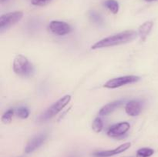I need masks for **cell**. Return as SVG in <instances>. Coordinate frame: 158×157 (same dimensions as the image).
<instances>
[{"label": "cell", "mask_w": 158, "mask_h": 157, "mask_svg": "<svg viewBox=\"0 0 158 157\" xmlns=\"http://www.w3.org/2000/svg\"><path fill=\"white\" fill-rule=\"evenodd\" d=\"M138 35L137 32L134 30H127L120 32L116 35L106 37L94 44L91 47L92 49H103V48L111 47V46H119V45L125 44L133 41Z\"/></svg>", "instance_id": "6da1fadb"}, {"label": "cell", "mask_w": 158, "mask_h": 157, "mask_svg": "<svg viewBox=\"0 0 158 157\" xmlns=\"http://www.w3.org/2000/svg\"><path fill=\"white\" fill-rule=\"evenodd\" d=\"M13 71L20 76L29 77L33 74L34 69L32 63L26 56L17 55L13 61Z\"/></svg>", "instance_id": "7a4b0ae2"}, {"label": "cell", "mask_w": 158, "mask_h": 157, "mask_svg": "<svg viewBox=\"0 0 158 157\" xmlns=\"http://www.w3.org/2000/svg\"><path fill=\"white\" fill-rule=\"evenodd\" d=\"M71 100V95H66L65 96L62 97L61 99L56 102L53 105L50 106L46 112L43 114H42L40 117H39V120L40 122H45L46 120L50 119L51 118L56 115L60 112H61L70 102Z\"/></svg>", "instance_id": "3957f363"}, {"label": "cell", "mask_w": 158, "mask_h": 157, "mask_svg": "<svg viewBox=\"0 0 158 157\" xmlns=\"http://www.w3.org/2000/svg\"><path fill=\"white\" fill-rule=\"evenodd\" d=\"M23 17V12L21 11L9 12V13L3 14L0 17V31L9 29L15 23L19 22Z\"/></svg>", "instance_id": "277c9868"}, {"label": "cell", "mask_w": 158, "mask_h": 157, "mask_svg": "<svg viewBox=\"0 0 158 157\" xmlns=\"http://www.w3.org/2000/svg\"><path fill=\"white\" fill-rule=\"evenodd\" d=\"M140 79V77L137 75H125V76L110 79L103 85V87L106 89H116V88L120 87L125 85L137 83Z\"/></svg>", "instance_id": "5b68a950"}, {"label": "cell", "mask_w": 158, "mask_h": 157, "mask_svg": "<svg viewBox=\"0 0 158 157\" xmlns=\"http://www.w3.org/2000/svg\"><path fill=\"white\" fill-rule=\"evenodd\" d=\"M49 29L52 33L57 35H65L72 32L71 26L62 21H52L49 23Z\"/></svg>", "instance_id": "8992f818"}, {"label": "cell", "mask_w": 158, "mask_h": 157, "mask_svg": "<svg viewBox=\"0 0 158 157\" xmlns=\"http://www.w3.org/2000/svg\"><path fill=\"white\" fill-rule=\"evenodd\" d=\"M131 128V125L127 122H122L110 126L107 131V135L112 138H117L124 135Z\"/></svg>", "instance_id": "52a82bcc"}, {"label": "cell", "mask_w": 158, "mask_h": 157, "mask_svg": "<svg viewBox=\"0 0 158 157\" xmlns=\"http://www.w3.org/2000/svg\"><path fill=\"white\" fill-rule=\"evenodd\" d=\"M46 138H47L46 134H40L38 135H35L27 143L24 149L25 152L28 154L36 150L38 148H40L44 143Z\"/></svg>", "instance_id": "ba28073f"}, {"label": "cell", "mask_w": 158, "mask_h": 157, "mask_svg": "<svg viewBox=\"0 0 158 157\" xmlns=\"http://www.w3.org/2000/svg\"><path fill=\"white\" fill-rule=\"evenodd\" d=\"M131 146V143H125L123 144L120 145L118 147L112 149V150H105V151H100V152H96L94 153V157H110L113 155H117V154L122 153L127 150Z\"/></svg>", "instance_id": "9c48e42d"}, {"label": "cell", "mask_w": 158, "mask_h": 157, "mask_svg": "<svg viewBox=\"0 0 158 157\" xmlns=\"http://www.w3.org/2000/svg\"><path fill=\"white\" fill-rule=\"evenodd\" d=\"M142 110L141 103L136 100H132L127 103L125 106V111L127 114L131 116H137Z\"/></svg>", "instance_id": "30bf717a"}, {"label": "cell", "mask_w": 158, "mask_h": 157, "mask_svg": "<svg viewBox=\"0 0 158 157\" xmlns=\"http://www.w3.org/2000/svg\"><path fill=\"white\" fill-rule=\"evenodd\" d=\"M153 26H154V22L153 21H147L141 25L138 29V35L140 36V39L143 42L146 40L147 37L149 35L151 32V29H152Z\"/></svg>", "instance_id": "8fae6325"}, {"label": "cell", "mask_w": 158, "mask_h": 157, "mask_svg": "<svg viewBox=\"0 0 158 157\" xmlns=\"http://www.w3.org/2000/svg\"><path fill=\"white\" fill-rule=\"evenodd\" d=\"M123 103V100H118V101H114L113 103H108V104L105 105L103 107L101 108V109L99 112V115L101 116H104V115H109L112 112H114L116 109L120 107Z\"/></svg>", "instance_id": "7c38bea8"}, {"label": "cell", "mask_w": 158, "mask_h": 157, "mask_svg": "<svg viewBox=\"0 0 158 157\" xmlns=\"http://www.w3.org/2000/svg\"><path fill=\"white\" fill-rule=\"evenodd\" d=\"M104 5L112 13L117 14L119 12V3L116 0H106Z\"/></svg>", "instance_id": "4fadbf2b"}, {"label": "cell", "mask_w": 158, "mask_h": 157, "mask_svg": "<svg viewBox=\"0 0 158 157\" xmlns=\"http://www.w3.org/2000/svg\"><path fill=\"white\" fill-rule=\"evenodd\" d=\"M154 153V150L151 148H141L137 152V157H151Z\"/></svg>", "instance_id": "5bb4252c"}, {"label": "cell", "mask_w": 158, "mask_h": 157, "mask_svg": "<svg viewBox=\"0 0 158 157\" xmlns=\"http://www.w3.org/2000/svg\"><path fill=\"white\" fill-rule=\"evenodd\" d=\"M103 123L100 117H97V118L94 119V121L93 122L92 124V129L95 132H100L103 130Z\"/></svg>", "instance_id": "9a60e30c"}, {"label": "cell", "mask_w": 158, "mask_h": 157, "mask_svg": "<svg viewBox=\"0 0 158 157\" xmlns=\"http://www.w3.org/2000/svg\"><path fill=\"white\" fill-rule=\"evenodd\" d=\"M14 113H15V111L13 109H9V110L6 111L3 115L2 116V122L3 123H11L12 119V116H13Z\"/></svg>", "instance_id": "2e32d148"}, {"label": "cell", "mask_w": 158, "mask_h": 157, "mask_svg": "<svg viewBox=\"0 0 158 157\" xmlns=\"http://www.w3.org/2000/svg\"><path fill=\"white\" fill-rule=\"evenodd\" d=\"M89 18H90V20L93 22L96 23V24L100 25L103 22L102 17L97 12H94V11L89 12Z\"/></svg>", "instance_id": "e0dca14e"}, {"label": "cell", "mask_w": 158, "mask_h": 157, "mask_svg": "<svg viewBox=\"0 0 158 157\" xmlns=\"http://www.w3.org/2000/svg\"><path fill=\"white\" fill-rule=\"evenodd\" d=\"M17 116L21 119H26L29 115V111L26 107H20L16 111Z\"/></svg>", "instance_id": "ac0fdd59"}, {"label": "cell", "mask_w": 158, "mask_h": 157, "mask_svg": "<svg viewBox=\"0 0 158 157\" xmlns=\"http://www.w3.org/2000/svg\"><path fill=\"white\" fill-rule=\"evenodd\" d=\"M52 0H31L32 5L35 6H45L51 2Z\"/></svg>", "instance_id": "d6986e66"}, {"label": "cell", "mask_w": 158, "mask_h": 157, "mask_svg": "<svg viewBox=\"0 0 158 157\" xmlns=\"http://www.w3.org/2000/svg\"><path fill=\"white\" fill-rule=\"evenodd\" d=\"M6 1H8V0H0V2L3 3V2H6Z\"/></svg>", "instance_id": "ffe728a7"}, {"label": "cell", "mask_w": 158, "mask_h": 157, "mask_svg": "<svg viewBox=\"0 0 158 157\" xmlns=\"http://www.w3.org/2000/svg\"><path fill=\"white\" fill-rule=\"evenodd\" d=\"M147 2H153V1H155V0H146Z\"/></svg>", "instance_id": "44dd1931"}, {"label": "cell", "mask_w": 158, "mask_h": 157, "mask_svg": "<svg viewBox=\"0 0 158 157\" xmlns=\"http://www.w3.org/2000/svg\"><path fill=\"white\" fill-rule=\"evenodd\" d=\"M21 157H23V156H21Z\"/></svg>", "instance_id": "7402d4cb"}]
</instances>
